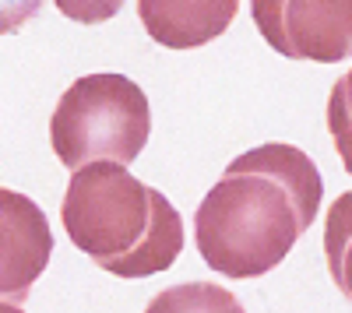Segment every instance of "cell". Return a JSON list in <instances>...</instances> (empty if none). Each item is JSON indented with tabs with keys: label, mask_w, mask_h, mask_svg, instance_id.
I'll use <instances>...</instances> for the list:
<instances>
[{
	"label": "cell",
	"mask_w": 352,
	"mask_h": 313,
	"mask_svg": "<svg viewBox=\"0 0 352 313\" xmlns=\"http://www.w3.org/2000/svg\"><path fill=\"white\" fill-rule=\"evenodd\" d=\"M152 137L148 95L124 74L78 78L50 120V145L67 169L88 162L131 165Z\"/></svg>",
	"instance_id": "cell-3"
},
{
	"label": "cell",
	"mask_w": 352,
	"mask_h": 313,
	"mask_svg": "<svg viewBox=\"0 0 352 313\" xmlns=\"http://www.w3.org/2000/svg\"><path fill=\"white\" fill-rule=\"evenodd\" d=\"M50 253L53 233L43 208L32 197L0 187V313H14L28 303Z\"/></svg>",
	"instance_id": "cell-5"
},
{
	"label": "cell",
	"mask_w": 352,
	"mask_h": 313,
	"mask_svg": "<svg viewBox=\"0 0 352 313\" xmlns=\"http://www.w3.org/2000/svg\"><path fill=\"white\" fill-rule=\"evenodd\" d=\"M328 134L335 141V152L345 165V173H352V71L335 81L328 95Z\"/></svg>",
	"instance_id": "cell-8"
},
{
	"label": "cell",
	"mask_w": 352,
	"mask_h": 313,
	"mask_svg": "<svg viewBox=\"0 0 352 313\" xmlns=\"http://www.w3.org/2000/svg\"><path fill=\"white\" fill-rule=\"evenodd\" d=\"M250 14L261 39L289 60L352 56V0H250Z\"/></svg>",
	"instance_id": "cell-4"
},
{
	"label": "cell",
	"mask_w": 352,
	"mask_h": 313,
	"mask_svg": "<svg viewBox=\"0 0 352 313\" xmlns=\"http://www.w3.org/2000/svg\"><path fill=\"white\" fill-rule=\"evenodd\" d=\"M324 261L338 292L352 303V190H345L324 218Z\"/></svg>",
	"instance_id": "cell-7"
},
{
	"label": "cell",
	"mask_w": 352,
	"mask_h": 313,
	"mask_svg": "<svg viewBox=\"0 0 352 313\" xmlns=\"http://www.w3.org/2000/svg\"><path fill=\"white\" fill-rule=\"evenodd\" d=\"M60 218L71 243L116 278L159 275L184 250V222L176 208L124 162L78 165Z\"/></svg>",
	"instance_id": "cell-2"
},
{
	"label": "cell",
	"mask_w": 352,
	"mask_h": 313,
	"mask_svg": "<svg viewBox=\"0 0 352 313\" xmlns=\"http://www.w3.org/2000/svg\"><path fill=\"white\" fill-rule=\"evenodd\" d=\"M46 0H0V36L21 32V28L43 11Z\"/></svg>",
	"instance_id": "cell-10"
},
{
	"label": "cell",
	"mask_w": 352,
	"mask_h": 313,
	"mask_svg": "<svg viewBox=\"0 0 352 313\" xmlns=\"http://www.w3.org/2000/svg\"><path fill=\"white\" fill-rule=\"evenodd\" d=\"M56 11L78 25H102L109 18L120 14L124 0H53Z\"/></svg>",
	"instance_id": "cell-9"
},
{
	"label": "cell",
	"mask_w": 352,
	"mask_h": 313,
	"mask_svg": "<svg viewBox=\"0 0 352 313\" xmlns=\"http://www.w3.org/2000/svg\"><path fill=\"white\" fill-rule=\"evenodd\" d=\"M320 173L296 145L268 141L226 165L194 215L201 261L222 278H261L278 268L320 208Z\"/></svg>",
	"instance_id": "cell-1"
},
{
	"label": "cell",
	"mask_w": 352,
	"mask_h": 313,
	"mask_svg": "<svg viewBox=\"0 0 352 313\" xmlns=\"http://www.w3.org/2000/svg\"><path fill=\"white\" fill-rule=\"evenodd\" d=\"M240 0H138V18L159 46L197 49L236 21Z\"/></svg>",
	"instance_id": "cell-6"
}]
</instances>
